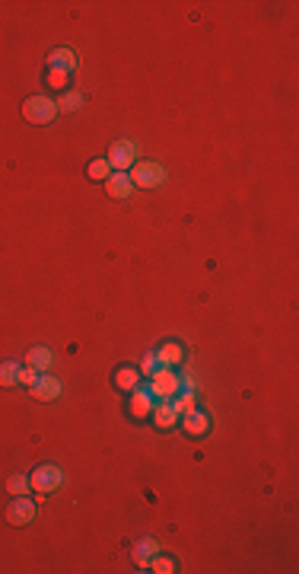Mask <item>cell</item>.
<instances>
[{"label":"cell","instance_id":"obj_23","mask_svg":"<svg viewBox=\"0 0 299 574\" xmlns=\"http://www.w3.org/2000/svg\"><path fill=\"white\" fill-rule=\"evenodd\" d=\"M159 367H163V364H159L156 351H150V354H143V361H141V374H143V376H153V374L159 370Z\"/></svg>","mask_w":299,"mask_h":574},{"label":"cell","instance_id":"obj_9","mask_svg":"<svg viewBox=\"0 0 299 574\" xmlns=\"http://www.w3.org/2000/svg\"><path fill=\"white\" fill-rule=\"evenodd\" d=\"M150 418H153V425L159 428V431H172L175 425H178V412H175L172 402H156L153 405V412H150Z\"/></svg>","mask_w":299,"mask_h":574},{"label":"cell","instance_id":"obj_10","mask_svg":"<svg viewBox=\"0 0 299 574\" xmlns=\"http://www.w3.org/2000/svg\"><path fill=\"white\" fill-rule=\"evenodd\" d=\"M102 185H105L108 198L121 201V198H131V195H134V182H131V175H127V173H112Z\"/></svg>","mask_w":299,"mask_h":574},{"label":"cell","instance_id":"obj_15","mask_svg":"<svg viewBox=\"0 0 299 574\" xmlns=\"http://www.w3.org/2000/svg\"><path fill=\"white\" fill-rule=\"evenodd\" d=\"M159 552V542L153 539V536H143L141 542H137V546H134V562H137V565L143 568V571H147V562L153 555H156Z\"/></svg>","mask_w":299,"mask_h":574},{"label":"cell","instance_id":"obj_16","mask_svg":"<svg viewBox=\"0 0 299 574\" xmlns=\"http://www.w3.org/2000/svg\"><path fill=\"white\" fill-rule=\"evenodd\" d=\"M137 383H141V370H134V367H121V370H115V386L121 392L137 390Z\"/></svg>","mask_w":299,"mask_h":574},{"label":"cell","instance_id":"obj_3","mask_svg":"<svg viewBox=\"0 0 299 574\" xmlns=\"http://www.w3.org/2000/svg\"><path fill=\"white\" fill-rule=\"evenodd\" d=\"M127 175H131L134 189H159V185L166 182V169L159 166V163H153V160H137Z\"/></svg>","mask_w":299,"mask_h":574},{"label":"cell","instance_id":"obj_4","mask_svg":"<svg viewBox=\"0 0 299 574\" xmlns=\"http://www.w3.org/2000/svg\"><path fill=\"white\" fill-rule=\"evenodd\" d=\"M29 482H32L35 495L45 498V495H51V491H58L61 485H64V472H61V466H54V463H42V466L29 475Z\"/></svg>","mask_w":299,"mask_h":574},{"label":"cell","instance_id":"obj_7","mask_svg":"<svg viewBox=\"0 0 299 574\" xmlns=\"http://www.w3.org/2000/svg\"><path fill=\"white\" fill-rule=\"evenodd\" d=\"M29 392H32V399H39V402H54V399H61V380L51 374H42L35 380V386H29Z\"/></svg>","mask_w":299,"mask_h":574},{"label":"cell","instance_id":"obj_18","mask_svg":"<svg viewBox=\"0 0 299 574\" xmlns=\"http://www.w3.org/2000/svg\"><path fill=\"white\" fill-rule=\"evenodd\" d=\"M147 571H153V574H172V571H178V562L175 558H166V555H153L147 562Z\"/></svg>","mask_w":299,"mask_h":574},{"label":"cell","instance_id":"obj_21","mask_svg":"<svg viewBox=\"0 0 299 574\" xmlns=\"http://www.w3.org/2000/svg\"><path fill=\"white\" fill-rule=\"evenodd\" d=\"M86 175H90L92 182H105L108 175H112V166H108V160H92L90 166H86Z\"/></svg>","mask_w":299,"mask_h":574},{"label":"cell","instance_id":"obj_22","mask_svg":"<svg viewBox=\"0 0 299 574\" xmlns=\"http://www.w3.org/2000/svg\"><path fill=\"white\" fill-rule=\"evenodd\" d=\"M67 70H58V67H48V86L51 90H67Z\"/></svg>","mask_w":299,"mask_h":574},{"label":"cell","instance_id":"obj_12","mask_svg":"<svg viewBox=\"0 0 299 574\" xmlns=\"http://www.w3.org/2000/svg\"><path fill=\"white\" fill-rule=\"evenodd\" d=\"M48 64L58 67V70H67V74H74L76 67H80V58H76V51H70V48H54L48 55Z\"/></svg>","mask_w":299,"mask_h":574},{"label":"cell","instance_id":"obj_5","mask_svg":"<svg viewBox=\"0 0 299 574\" xmlns=\"http://www.w3.org/2000/svg\"><path fill=\"white\" fill-rule=\"evenodd\" d=\"M105 160H108V166H112V173H131V166L137 163V144L134 141H115Z\"/></svg>","mask_w":299,"mask_h":574},{"label":"cell","instance_id":"obj_24","mask_svg":"<svg viewBox=\"0 0 299 574\" xmlns=\"http://www.w3.org/2000/svg\"><path fill=\"white\" fill-rule=\"evenodd\" d=\"M39 370H35L32 364H25V367H19V376H17V383H23V386H35V380H39Z\"/></svg>","mask_w":299,"mask_h":574},{"label":"cell","instance_id":"obj_6","mask_svg":"<svg viewBox=\"0 0 299 574\" xmlns=\"http://www.w3.org/2000/svg\"><path fill=\"white\" fill-rule=\"evenodd\" d=\"M35 501L29 498V495H23V498H13V504L7 508V520L13 526H29L35 520Z\"/></svg>","mask_w":299,"mask_h":574},{"label":"cell","instance_id":"obj_2","mask_svg":"<svg viewBox=\"0 0 299 574\" xmlns=\"http://www.w3.org/2000/svg\"><path fill=\"white\" fill-rule=\"evenodd\" d=\"M58 102L48 99V96H29L23 102V118L29 125H51L54 118H58Z\"/></svg>","mask_w":299,"mask_h":574},{"label":"cell","instance_id":"obj_13","mask_svg":"<svg viewBox=\"0 0 299 574\" xmlns=\"http://www.w3.org/2000/svg\"><path fill=\"white\" fill-rule=\"evenodd\" d=\"M156 358H159V364L163 367H178L185 361V348L178 345V341H166V345H159V351H156Z\"/></svg>","mask_w":299,"mask_h":574},{"label":"cell","instance_id":"obj_17","mask_svg":"<svg viewBox=\"0 0 299 574\" xmlns=\"http://www.w3.org/2000/svg\"><path fill=\"white\" fill-rule=\"evenodd\" d=\"M7 491L13 495V498H23V495H29L32 491V482H29V475L25 472H13L7 479Z\"/></svg>","mask_w":299,"mask_h":574},{"label":"cell","instance_id":"obj_11","mask_svg":"<svg viewBox=\"0 0 299 574\" xmlns=\"http://www.w3.org/2000/svg\"><path fill=\"white\" fill-rule=\"evenodd\" d=\"M150 412H153V396H150L147 386L131 390V415L134 418H150Z\"/></svg>","mask_w":299,"mask_h":574},{"label":"cell","instance_id":"obj_19","mask_svg":"<svg viewBox=\"0 0 299 574\" xmlns=\"http://www.w3.org/2000/svg\"><path fill=\"white\" fill-rule=\"evenodd\" d=\"M83 108V93L64 90V96L58 99V112H80Z\"/></svg>","mask_w":299,"mask_h":574},{"label":"cell","instance_id":"obj_14","mask_svg":"<svg viewBox=\"0 0 299 574\" xmlns=\"http://www.w3.org/2000/svg\"><path fill=\"white\" fill-rule=\"evenodd\" d=\"M25 364H32L39 374H48L51 364H54V354H51V348H45V345H35V348L25 354Z\"/></svg>","mask_w":299,"mask_h":574},{"label":"cell","instance_id":"obj_8","mask_svg":"<svg viewBox=\"0 0 299 574\" xmlns=\"http://www.w3.org/2000/svg\"><path fill=\"white\" fill-rule=\"evenodd\" d=\"M182 428H185V434H192V437H204V434L210 431V415L204 412V408L194 405L192 412H185L182 415Z\"/></svg>","mask_w":299,"mask_h":574},{"label":"cell","instance_id":"obj_1","mask_svg":"<svg viewBox=\"0 0 299 574\" xmlns=\"http://www.w3.org/2000/svg\"><path fill=\"white\" fill-rule=\"evenodd\" d=\"M150 396L153 402H172L178 392H182V374L172 370V367H159L156 374L150 376Z\"/></svg>","mask_w":299,"mask_h":574},{"label":"cell","instance_id":"obj_20","mask_svg":"<svg viewBox=\"0 0 299 574\" xmlns=\"http://www.w3.org/2000/svg\"><path fill=\"white\" fill-rule=\"evenodd\" d=\"M17 376H19V364H17V361H3V364H0V386H3V390L17 386Z\"/></svg>","mask_w":299,"mask_h":574}]
</instances>
